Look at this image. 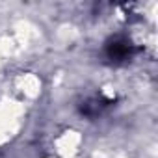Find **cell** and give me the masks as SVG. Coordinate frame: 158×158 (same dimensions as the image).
Segmentation results:
<instances>
[{
	"mask_svg": "<svg viewBox=\"0 0 158 158\" xmlns=\"http://www.w3.org/2000/svg\"><path fill=\"white\" fill-rule=\"evenodd\" d=\"M134 52H136V48L127 37H115L112 41H108V45H106V56H108V60H112L115 63L130 60Z\"/></svg>",
	"mask_w": 158,
	"mask_h": 158,
	"instance_id": "obj_1",
	"label": "cell"
},
{
	"mask_svg": "<svg viewBox=\"0 0 158 158\" xmlns=\"http://www.w3.org/2000/svg\"><path fill=\"white\" fill-rule=\"evenodd\" d=\"M114 102H115L114 99H108L104 95H97V97H91V99H88V101H84L80 104V114L86 115V117H89V119H93V117H99Z\"/></svg>",
	"mask_w": 158,
	"mask_h": 158,
	"instance_id": "obj_2",
	"label": "cell"
}]
</instances>
